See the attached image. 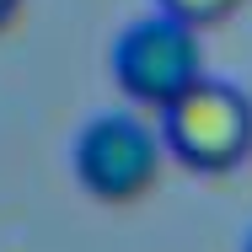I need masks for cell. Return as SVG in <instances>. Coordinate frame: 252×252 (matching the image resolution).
<instances>
[{"mask_svg":"<svg viewBox=\"0 0 252 252\" xmlns=\"http://www.w3.org/2000/svg\"><path fill=\"white\" fill-rule=\"evenodd\" d=\"M166 140L134 113H102L75 140V177L102 204H134L145 199L161 177Z\"/></svg>","mask_w":252,"mask_h":252,"instance_id":"3957f363","label":"cell"},{"mask_svg":"<svg viewBox=\"0 0 252 252\" xmlns=\"http://www.w3.org/2000/svg\"><path fill=\"white\" fill-rule=\"evenodd\" d=\"M204 75V43L199 32L166 11H156L145 22H134L118 43H113V81L124 86V97L166 113L183 92H193Z\"/></svg>","mask_w":252,"mask_h":252,"instance_id":"7a4b0ae2","label":"cell"},{"mask_svg":"<svg viewBox=\"0 0 252 252\" xmlns=\"http://www.w3.org/2000/svg\"><path fill=\"white\" fill-rule=\"evenodd\" d=\"M22 11V0H0V27H11V16Z\"/></svg>","mask_w":252,"mask_h":252,"instance_id":"5b68a950","label":"cell"},{"mask_svg":"<svg viewBox=\"0 0 252 252\" xmlns=\"http://www.w3.org/2000/svg\"><path fill=\"white\" fill-rule=\"evenodd\" d=\"M166 16H177V22H188L193 32H209V27H220V22H231L247 0H156Z\"/></svg>","mask_w":252,"mask_h":252,"instance_id":"277c9868","label":"cell"},{"mask_svg":"<svg viewBox=\"0 0 252 252\" xmlns=\"http://www.w3.org/2000/svg\"><path fill=\"white\" fill-rule=\"evenodd\" d=\"M161 140L193 172H236L252 156V97L236 81L204 75L161 113Z\"/></svg>","mask_w":252,"mask_h":252,"instance_id":"6da1fadb","label":"cell"},{"mask_svg":"<svg viewBox=\"0 0 252 252\" xmlns=\"http://www.w3.org/2000/svg\"><path fill=\"white\" fill-rule=\"evenodd\" d=\"M247 252H252V236H247Z\"/></svg>","mask_w":252,"mask_h":252,"instance_id":"8992f818","label":"cell"}]
</instances>
